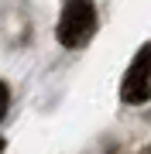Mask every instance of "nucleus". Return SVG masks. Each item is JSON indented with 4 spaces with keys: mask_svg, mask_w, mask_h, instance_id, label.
Wrapping results in <instances>:
<instances>
[{
    "mask_svg": "<svg viewBox=\"0 0 151 154\" xmlns=\"http://www.w3.org/2000/svg\"><path fill=\"white\" fill-rule=\"evenodd\" d=\"M96 28V11L90 0H69L65 11L58 17V41L65 48H83L86 41L93 38Z\"/></svg>",
    "mask_w": 151,
    "mask_h": 154,
    "instance_id": "1",
    "label": "nucleus"
},
{
    "mask_svg": "<svg viewBox=\"0 0 151 154\" xmlns=\"http://www.w3.org/2000/svg\"><path fill=\"white\" fill-rule=\"evenodd\" d=\"M120 99L131 106L151 99V41L141 45L137 55L131 58V69L124 72V82H120Z\"/></svg>",
    "mask_w": 151,
    "mask_h": 154,
    "instance_id": "2",
    "label": "nucleus"
},
{
    "mask_svg": "<svg viewBox=\"0 0 151 154\" xmlns=\"http://www.w3.org/2000/svg\"><path fill=\"white\" fill-rule=\"evenodd\" d=\"M7 106H11V93H7V82H0V120L7 116Z\"/></svg>",
    "mask_w": 151,
    "mask_h": 154,
    "instance_id": "3",
    "label": "nucleus"
},
{
    "mask_svg": "<svg viewBox=\"0 0 151 154\" xmlns=\"http://www.w3.org/2000/svg\"><path fill=\"white\" fill-rule=\"evenodd\" d=\"M0 147H4V140H0Z\"/></svg>",
    "mask_w": 151,
    "mask_h": 154,
    "instance_id": "4",
    "label": "nucleus"
}]
</instances>
